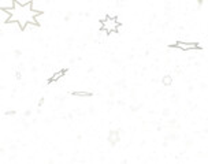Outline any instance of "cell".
<instances>
[{
  "label": "cell",
  "mask_w": 208,
  "mask_h": 164,
  "mask_svg": "<svg viewBox=\"0 0 208 164\" xmlns=\"http://www.w3.org/2000/svg\"><path fill=\"white\" fill-rule=\"evenodd\" d=\"M6 10L11 14V18H10L8 23L17 22L21 26V30H25L27 23L37 25L36 16L43 14V11H36V10L32 8V2H27L26 4H21L17 0H12V7Z\"/></svg>",
  "instance_id": "6da1fadb"
},
{
  "label": "cell",
  "mask_w": 208,
  "mask_h": 164,
  "mask_svg": "<svg viewBox=\"0 0 208 164\" xmlns=\"http://www.w3.org/2000/svg\"><path fill=\"white\" fill-rule=\"evenodd\" d=\"M121 26V22H116L115 18H110V16H107L106 19L103 20V27H104V32L106 33H112L115 32L118 27Z\"/></svg>",
  "instance_id": "7a4b0ae2"
},
{
  "label": "cell",
  "mask_w": 208,
  "mask_h": 164,
  "mask_svg": "<svg viewBox=\"0 0 208 164\" xmlns=\"http://www.w3.org/2000/svg\"><path fill=\"white\" fill-rule=\"evenodd\" d=\"M173 47L178 48V49H182V51H192V49H199L200 48V45L197 43H183V41H178Z\"/></svg>",
  "instance_id": "3957f363"
},
{
  "label": "cell",
  "mask_w": 208,
  "mask_h": 164,
  "mask_svg": "<svg viewBox=\"0 0 208 164\" xmlns=\"http://www.w3.org/2000/svg\"><path fill=\"white\" fill-rule=\"evenodd\" d=\"M66 73H67V70H62V71H58V73H55L54 75H52V77H51V80L48 81V82H50V84H54V82H56L58 80H60V78L63 77V75H64Z\"/></svg>",
  "instance_id": "277c9868"
},
{
  "label": "cell",
  "mask_w": 208,
  "mask_h": 164,
  "mask_svg": "<svg viewBox=\"0 0 208 164\" xmlns=\"http://www.w3.org/2000/svg\"><path fill=\"white\" fill-rule=\"evenodd\" d=\"M108 141H110L111 144H112V145L119 141V130H116V131H111V133H110Z\"/></svg>",
  "instance_id": "5b68a950"
},
{
  "label": "cell",
  "mask_w": 208,
  "mask_h": 164,
  "mask_svg": "<svg viewBox=\"0 0 208 164\" xmlns=\"http://www.w3.org/2000/svg\"><path fill=\"white\" fill-rule=\"evenodd\" d=\"M162 84L164 85V86H170V85L173 84V77H170V75H164L162 80Z\"/></svg>",
  "instance_id": "8992f818"
},
{
  "label": "cell",
  "mask_w": 208,
  "mask_h": 164,
  "mask_svg": "<svg viewBox=\"0 0 208 164\" xmlns=\"http://www.w3.org/2000/svg\"><path fill=\"white\" fill-rule=\"evenodd\" d=\"M73 96H78V97H91L92 93H88V92H73Z\"/></svg>",
  "instance_id": "52a82bcc"
}]
</instances>
